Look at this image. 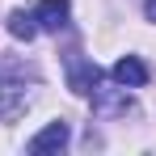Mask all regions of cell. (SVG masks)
I'll return each mask as SVG.
<instances>
[{"instance_id":"8992f818","label":"cell","mask_w":156,"mask_h":156,"mask_svg":"<svg viewBox=\"0 0 156 156\" xmlns=\"http://www.w3.org/2000/svg\"><path fill=\"white\" fill-rule=\"evenodd\" d=\"M9 34H13V38H21V42H30V38L38 34V21H34V13L17 9V13L9 17Z\"/></svg>"},{"instance_id":"7a4b0ae2","label":"cell","mask_w":156,"mask_h":156,"mask_svg":"<svg viewBox=\"0 0 156 156\" xmlns=\"http://www.w3.org/2000/svg\"><path fill=\"white\" fill-rule=\"evenodd\" d=\"M68 13H72V4H68V0H38L34 21H38V30H51V34H59V30L68 26Z\"/></svg>"},{"instance_id":"6da1fadb","label":"cell","mask_w":156,"mask_h":156,"mask_svg":"<svg viewBox=\"0 0 156 156\" xmlns=\"http://www.w3.org/2000/svg\"><path fill=\"white\" fill-rule=\"evenodd\" d=\"M97 84H101V68H97L93 59H76V55H72V59H68V89L80 93V97H89Z\"/></svg>"},{"instance_id":"3957f363","label":"cell","mask_w":156,"mask_h":156,"mask_svg":"<svg viewBox=\"0 0 156 156\" xmlns=\"http://www.w3.org/2000/svg\"><path fill=\"white\" fill-rule=\"evenodd\" d=\"M68 139H72V131L68 122H51V127H42L34 139H30V152L34 156H47V152H59V148H68Z\"/></svg>"},{"instance_id":"52a82bcc","label":"cell","mask_w":156,"mask_h":156,"mask_svg":"<svg viewBox=\"0 0 156 156\" xmlns=\"http://www.w3.org/2000/svg\"><path fill=\"white\" fill-rule=\"evenodd\" d=\"M144 13H148V21H156V0H148V4H144Z\"/></svg>"},{"instance_id":"5b68a950","label":"cell","mask_w":156,"mask_h":156,"mask_svg":"<svg viewBox=\"0 0 156 156\" xmlns=\"http://www.w3.org/2000/svg\"><path fill=\"white\" fill-rule=\"evenodd\" d=\"M114 80H118V84H127V89H139V84H148V68H144V59H135V55H122V59L114 63Z\"/></svg>"},{"instance_id":"277c9868","label":"cell","mask_w":156,"mask_h":156,"mask_svg":"<svg viewBox=\"0 0 156 156\" xmlns=\"http://www.w3.org/2000/svg\"><path fill=\"white\" fill-rule=\"evenodd\" d=\"M26 105H30V93L17 80H4V84H0V118H4V122H13Z\"/></svg>"}]
</instances>
